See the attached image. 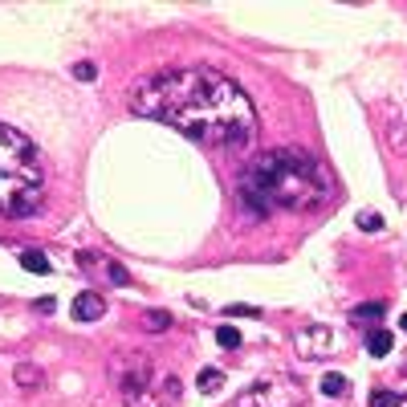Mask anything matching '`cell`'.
<instances>
[{
	"label": "cell",
	"instance_id": "obj_15",
	"mask_svg": "<svg viewBox=\"0 0 407 407\" xmlns=\"http://www.w3.org/2000/svg\"><path fill=\"white\" fill-rule=\"evenodd\" d=\"M143 326H147V330H167V326H171V314L155 310V314H147V317H143Z\"/></svg>",
	"mask_w": 407,
	"mask_h": 407
},
{
	"label": "cell",
	"instance_id": "obj_18",
	"mask_svg": "<svg viewBox=\"0 0 407 407\" xmlns=\"http://www.w3.org/2000/svg\"><path fill=\"white\" fill-rule=\"evenodd\" d=\"M17 383H21V387H33V383H37V366H29V362H25V366L17 371Z\"/></svg>",
	"mask_w": 407,
	"mask_h": 407
},
{
	"label": "cell",
	"instance_id": "obj_7",
	"mask_svg": "<svg viewBox=\"0 0 407 407\" xmlns=\"http://www.w3.org/2000/svg\"><path fill=\"white\" fill-rule=\"evenodd\" d=\"M78 265H82V269L110 273V281H114V285H127V281H131V277H127V269H123L118 261H106V257H94V253H82V257H78Z\"/></svg>",
	"mask_w": 407,
	"mask_h": 407
},
{
	"label": "cell",
	"instance_id": "obj_5",
	"mask_svg": "<svg viewBox=\"0 0 407 407\" xmlns=\"http://www.w3.org/2000/svg\"><path fill=\"white\" fill-rule=\"evenodd\" d=\"M302 404H306V387H302L293 375H285V371L261 375V379L236 399V407H302Z\"/></svg>",
	"mask_w": 407,
	"mask_h": 407
},
{
	"label": "cell",
	"instance_id": "obj_17",
	"mask_svg": "<svg viewBox=\"0 0 407 407\" xmlns=\"http://www.w3.org/2000/svg\"><path fill=\"white\" fill-rule=\"evenodd\" d=\"M359 228H366V232H379V228H383V216H375V212H359Z\"/></svg>",
	"mask_w": 407,
	"mask_h": 407
},
{
	"label": "cell",
	"instance_id": "obj_13",
	"mask_svg": "<svg viewBox=\"0 0 407 407\" xmlns=\"http://www.w3.org/2000/svg\"><path fill=\"white\" fill-rule=\"evenodd\" d=\"M342 391H346L342 375H322V395H342Z\"/></svg>",
	"mask_w": 407,
	"mask_h": 407
},
{
	"label": "cell",
	"instance_id": "obj_12",
	"mask_svg": "<svg viewBox=\"0 0 407 407\" xmlns=\"http://www.w3.org/2000/svg\"><path fill=\"white\" fill-rule=\"evenodd\" d=\"M216 342H220L225 351H240V342H244V338H240V330H232V326H220V330H216Z\"/></svg>",
	"mask_w": 407,
	"mask_h": 407
},
{
	"label": "cell",
	"instance_id": "obj_3",
	"mask_svg": "<svg viewBox=\"0 0 407 407\" xmlns=\"http://www.w3.org/2000/svg\"><path fill=\"white\" fill-rule=\"evenodd\" d=\"M45 196V167L33 138L0 123V212L29 216Z\"/></svg>",
	"mask_w": 407,
	"mask_h": 407
},
{
	"label": "cell",
	"instance_id": "obj_14",
	"mask_svg": "<svg viewBox=\"0 0 407 407\" xmlns=\"http://www.w3.org/2000/svg\"><path fill=\"white\" fill-rule=\"evenodd\" d=\"M383 310H387L383 302H371V306H359V310H355V317H359V322H379V317H383Z\"/></svg>",
	"mask_w": 407,
	"mask_h": 407
},
{
	"label": "cell",
	"instance_id": "obj_4",
	"mask_svg": "<svg viewBox=\"0 0 407 407\" xmlns=\"http://www.w3.org/2000/svg\"><path fill=\"white\" fill-rule=\"evenodd\" d=\"M114 383L127 407H180V379L167 366H159L147 351L114 355Z\"/></svg>",
	"mask_w": 407,
	"mask_h": 407
},
{
	"label": "cell",
	"instance_id": "obj_11",
	"mask_svg": "<svg viewBox=\"0 0 407 407\" xmlns=\"http://www.w3.org/2000/svg\"><path fill=\"white\" fill-rule=\"evenodd\" d=\"M21 265H25L29 273H49V257L37 253V249H29V253H21Z\"/></svg>",
	"mask_w": 407,
	"mask_h": 407
},
{
	"label": "cell",
	"instance_id": "obj_10",
	"mask_svg": "<svg viewBox=\"0 0 407 407\" xmlns=\"http://www.w3.org/2000/svg\"><path fill=\"white\" fill-rule=\"evenodd\" d=\"M391 346H395V338H391L387 330H375V334L366 338V351H371L375 359H387V355H391Z\"/></svg>",
	"mask_w": 407,
	"mask_h": 407
},
{
	"label": "cell",
	"instance_id": "obj_19",
	"mask_svg": "<svg viewBox=\"0 0 407 407\" xmlns=\"http://www.w3.org/2000/svg\"><path fill=\"white\" fill-rule=\"evenodd\" d=\"M94 74H98V70H94L90 61H78V65H74V78H82V82H94Z\"/></svg>",
	"mask_w": 407,
	"mask_h": 407
},
{
	"label": "cell",
	"instance_id": "obj_1",
	"mask_svg": "<svg viewBox=\"0 0 407 407\" xmlns=\"http://www.w3.org/2000/svg\"><path fill=\"white\" fill-rule=\"evenodd\" d=\"M131 110L216 151H244L257 138L253 98L228 74L208 65H183L143 78L131 90Z\"/></svg>",
	"mask_w": 407,
	"mask_h": 407
},
{
	"label": "cell",
	"instance_id": "obj_8",
	"mask_svg": "<svg viewBox=\"0 0 407 407\" xmlns=\"http://www.w3.org/2000/svg\"><path fill=\"white\" fill-rule=\"evenodd\" d=\"M102 314H106V306H102V298H98V293H78V298H74V317H82V322H98Z\"/></svg>",
	"mask_w": 407,
	"mask_h": 407
},
{
	"label": "cell",
	"instance_id": "obj_21",
	"mask_svg": "<svg viewBox=\"0 0 407 407\" xmlns=\"http://www.w3.org/2000/svg\"><path fill=\"white\" fill-rule=\"evenodd\" d=\"M404 330H407V314H404Z\"/></svg>",
	"mask_w": 407,
	"mask_h": 407
},
{
	"label": "cell",
	"instance_id": "obj_20",
	"mask_svg": "<svg viewBox=\"0 0 407 407\" xmlns=\"http://www.w3.org/2000/svg\"><path fill=\"white\" fill-rule=\"evenodd\" d=\"M228 314H232V317H257V310H253V306H232Z\"/></svg>",
	"mask_w": 407,
	"mask_h": 407
},
{
	"label": "cell",
	"instance_id": "obj_2",
	"mask_svg": "<svg viewBox=\"0 0 407 407\" xmlns=\"http://www.w3.org/2000/svg\"><path fill=\"white\" fill-rule=\"evenodd\" d=\"M330 196H334V176L326 171L322 159H314L302 147L265 151L240 176V200L261 216H269V212H310V208L330 204Z\"/></svg>",
	"mask_w": 407,
	"mask_h": 407
},
{
	"label": "cell",
	"instance_id": "obj_6",
	"mask_svg": "<svg viewBox=\"0 0 407 407\" xmlns=\"http://www.w3.org/2000/svg\"><path fill=\"white\" fill-rule=\"evenodd\" d=\"M338 334L330 330V326H302V334H298V355L302 359H330V355H338Z\"/></svg>",
	"mask_w": 407,
	"mask_h": 407
},
{
	"label": "cell",
	"instance_id": "obj_16",
	"mask_svg": "<svg viewBox=\"0 0 407 407\" xmlns=\"http://www.w3.org/2000/svg\"><path fill=\"white\" fill-rule=\"evenodd\" d=\"M371 407H399V395H395V391H375V395H371Z\"/></svg>",
	"mask_w": 407,
	"mask_h": 407
},
{
	"label": "cell",
	"instance_id": "obj_9",
	"mask_svg": "<svg viewBox=\"0 0 407 407\" xmlns=\"http://www.w3.org/2000/svg\"><path fill=\"white\" fill-rule=\"evenodd\" d=\"M196 387H200L204 395H220V391H225V371H220V366H204L200 379H196Z\"/></svg>",
	"mask_w": 407,
	"mask_h": 407
}]
</instances>
